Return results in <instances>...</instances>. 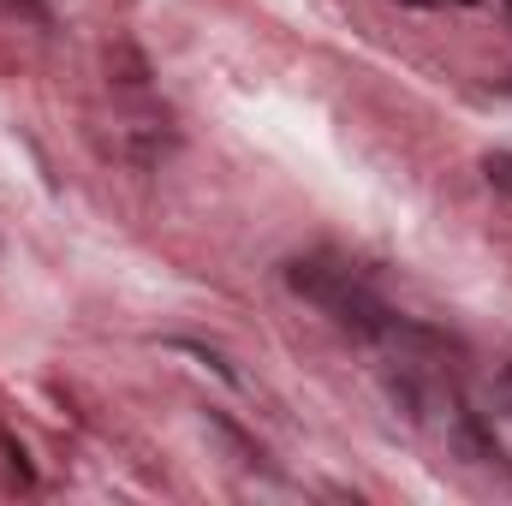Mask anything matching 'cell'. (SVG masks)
<instances>
[{"instance_id": "obj_1", "label": "cell", "mask_w": 512, "mask_h": 506, "mask_svg": "<svg viewBox=\"0 0 512 506\" xmlns=\"http://www.w3.org/2000/svg\"><path fill=\"white\" fill-rule=\"evenodd\" d=\"M286 286L298 292V298H310V304H322L346 334H358V340H387V304L352 274V268H340V262H322V256H298V262H286Z\"/></svg>"}, {"instance_id": "obj_2", "label": "cell", "mask_w": 512, "mask_h": 506, "mask_svg": "<svg viewBox=\"0 0 512 506\" xmlns=\"http://www.w3.org/2000/svg\"><path fill=\"white\" fill-rule=\"evenodd\" d=\"M483 173H489V185H495V191H512V155H507V149L483 155Z\"/></svg>"}, {"instance_id": "obj_3", "label": "cell", "mask_w": 512, "mask_h": 506, "mask_svg": "<svg viewBox=\"0 0 512 506\" xmlns=\"http://www.w3.org/2000/svg\"><path fill=\"white\" fill-rule=\"evenodd\" d=\"M459 6H483V0H459Z\"/></svg>"}, {"instance_id": "obj_4", "label": "cell", "mask_w": 512, "mask_h": 506, "mask_svg": "<svg viewBox=\"0 0 512 506\" xmlns=\"http://www.w3.org/2000/svg\"><path fill=\"white\" fill-rule=\"evenodd\" d=\"M507 12H512V0H507Z\"/></svg>"}]
</instances>
